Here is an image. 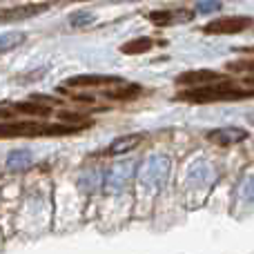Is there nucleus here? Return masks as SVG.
I'll list each match as a JSON object with an SVG mask.
<instances>
[{
  "label": "nucleus",
  "mask_w": 254,
  "mask_h": 254,
  "mask_svg": "<svg viewBox=\"0 0 254 254\" xmlns=\"http://www.w3.org/2000/svg\"><path fill=\"white\" fill-rule=\"evenodd\" d=\"M252 89H243L237 87L234 83H228V80H219V83L205 85V87H196L190 89V92L179 94V98L188 103H223V101H241L246 96H252Z\"/></svg>",
  "instance_id": "nucleus-1"
},
{
  "label": "nucleus",
  "mask_w": 254,
  "mask_h": 254,
  "mask_svg": "<svg viewBox=\"0 0 254 254\" xmlns=\"http://www.w3.org/2000/svg\"><path fill=\"white\" fill-rule=\"evenodd\" d=\"M76 127L71 125H40L31 121H18V123H0V138H18V136H58L71 134Z\"/></svg>",
  "instance_id": "nucleus-2"
},
{
  "label": "nucleus",
  "mask_w": 254,
  "mask_h": 254,
  "mask_svg": "<svg viewBox=\"0 0 254 254\" xmlns=\"http://www.w3.org/2000/svg\"><path fill=\"white\" fill-rule=\"evenodd\" d=\"M170 167L172 161L165 154H156V156H149L140 163L138 167V183L147 190H161L165 185L167 176H170Z\"/></svg>",
  "instance_id": "nucleus-3"
},
{
  "label": "nucleus",
  "mask_w": 254,
  "mask_h": 254,
  "mask_svg": "<svg viewBox=\"0 0 254 254\" xmlns=\"http://www.w3.org/2000/svg\"><path fill=\"white\" fill-rule=\"evenodd\" d=\"M136 174V163L134 161H119L116 165L110 167L105 174V192L107 194H121L129 185V181Z\"/></svg>",
  "instance_id": "nucleus-4"
},
{
  "label": "nucleus",
  "mask_w": 254,
  "mask_h": 254,
  "mask_svg": "<svg viewBox=\"0 0 254 254\" xmlns=\"http://www.w3.org/2000/svg\"><path fill=\"white\" fill-rule=\"evenodd\" d=\"M250 25H252V18L248 16H223L207 22L203 31L205 34H239V31L248 29Z\"/></svg>",
  "instance_id": "nucleus-5"
},
{
  "label": "nucleus",
  "mask_w": 254,
  "mask_h": 254,
  "mask_svg": "<svg viewBox=\"0 0 254 254\" xmlns=\"http://www.w3.org/2000/svg\"><path fill=\"white\" fill-rule=\"evenodd\" d=\"M207 138H210L212 143H216V145L228 147V145H234V143L246 140L248 138V131L241 129V127H221V129L210 131V134H207Z\"/></svg>",
  "instance_id": "nucleus-6"
},
{
  "label": "nucleus",
  "mask_w": 254,
  "mask_h": 254,
  "mask_svg": "<svg viewBox=\"0 0 254 254\" xmlns=\"http://www.w3.org/2000/svg\"><path fill=\"white\" fill-rule=\"evenodd\" d=\"M223 80V76L216 74V71H210V69H198V71H185V74L179 76V83L183 85H212V83H219Z\"/></svg>",
  "instance_id": "nucleus-7"
},
{
  "label": "nucleus",
  "mask_w": 254,
  "mask_h": 254,
  "mask_svg": "<svg viewBox=\"0 0 254 254\" xmlns=\"http://www.w3.org/2000/svg\"><path fill=\"white\" fill-rule=\"evenodd\" d=\"M188 181L190 183H194V185L212 183V181H214V167H212L210 163H205V161L194 163V165L190 167V172H188Z\"/></svg>",
  "instance_id": "nucleus-8"
},
{
  "label": "nucleus",
  "mask_w": 254,
  "mask_h": 254,
  "mask_svg": "<svg viewBox=\"0 0 254 254\" xmlns=\"http://www.w3.org/2000/svg\"><path fill=\"white\" fill-rule=\"evenodd\" d=\"M143 140V136L140 134H127V136H119L116 140H112L110 147H107V156H116V154H125L129 152V149H134L136 145Z\"/></svg>",
  "instance_id": "nucleus-9"
},
{
  "label": "nucleus",
  "mask_w": 254,
  "mask_h": 254,
  "mask_svg": "<svg viewBox=\"0 0 254 254\" xmlns=\"http://www.w3.org/2000/svg\"><path fill=\"white\" fill-rule=\"evenodd\" d=\"M194 13L179 9V11H152L149 13V20L156 22V25H170V22H188L192 20Z\"/></svg>",
  "instance_id": "nucleus-10"
},
{
  "label": "nucleus",
  "mask_w": 254,
  "mask_h": 254,
  "mask_svg": "<svg viewBox=\"0 0 254 254\" xmlns=\"http://www.w3.org/2000/svg\"><path fill=\"white\" fill-rule=\"evenodd\" d=\"M78 188L83 190L85 194H94V192H98L101 188H105V174H101L98 170L85 172V174L78 179Z\"/></svg>",
  "instance_id": "nucleus-11"
},
{
  "label": "nucleus",
  "mask_w": 254,
  "mask_h": 254,
  "mask_svg": "<svg viewBox=\"0 0 254 254\" xmlns=\"http://www.w3.org/2000/svg\"><path fill=\"white\" fill-rule=\"evenodd\" d=\"M119 80L121 78H110V76H76L67 80V85L69 87H92V85L105 87V85H116Z\"/></svg>",
  "instance_id": "nucleus-12"
},
{
  "label": "nucleus",
  "mask_w": 254,
  "mask_h": 254,
  "mask_svg": "<svg viewBox=\"0 0 254 254\" xmlns=\"http://www.w3.org/2000/svg\"><path fill=\"white\" fill-rule=\"evenodd\" d=\"M43 9H45V4H29V7H18V9H9V11H0V22L25 20V18L40 13Z\"/></svg>",
  "instance_id": "nucleus-13"
},
{
  "label": "nucleus",
  "mask_w": 254,
  "mask_h": 254,
  "mask_svg": "<svg viewBox=\"0 0 254 254\" xmlns=\"http://www.w3.org/2000/svg\"><path fill=\"white\" fill-rule=\"evenodd\" d=\"M31 152H27V149H16V152L9 154L7 158V170L9 172H25L27 167L31 165Z\"/></svg>",
  "instance_id": "nucleus-14"
},
{
  "label": "nucleus",
  "mask_w": 254,
  "mask_h": 254,
  "mask_svg": "<svg viewBox=\"0 0 254 254\" xmlns=\"http://www.w3.org/2000/svg\"><path fill=\"white\" fill-rule=\"evenodd\" d=\"M138 92H140L138 85H131V83H125V80H121V83L114 85V89H105V96L107 98H114V101H125V98L136 96Z\"/></svg>",
  "instance_id": "nucleus-15"
},
{
  "label": "nucleus",
  "mask_w": 254,
  "mask_h": 254,
  "mask_svg": "<svg viewBox=\"0 0 254 254\" xmlns=\"http://www.w3.org/2000/svg\"><path fill=\"white\" fill-rule=\"evenodd\" d=\"M22 43H25V34L22 31H4V34H0V54L11 52V49L20 47Z\"/></svg>",
  "instance_id": "nucleus-16"
},
{
  "label": "nucleus",
  "mask_w": 254,
  "mask_h": 254,
  "mask_svg": "<svg viewBox=\"0 0 254 254\" xmlns=\"http://www.w3.org/2000/svg\"><path fill=\"white\" fill-rule=\"evenodd\" d=\"M152 47V40L149 38H138V40H129L123 45V54H145Z\"/></svg>",
  "instance_id": "nucleus-17"
},
{
  "label": "nucleus",
  "mask_w": 254,
  "mask_h": 254,
  "mask_svg": "<svg viewBox=\"0 0 254 254\" xmlns=\"http://www.w3.org/2000/svg\"><path fill=\"white\" fill-rule=\"evenodd\" d=\"M18 110L25 112V114H31V116H47L49 114V105H40V103H20Z\"/></svg>",
  "instance_id": "nucleus-18"
},
{
  "label": "nucleus",
  "mask_w": 254,
  "mask_h": 254,
  "mask_svg": "<svg viewBox=\"0 0 254 254\" xmlns=\"http://www.w3.org/2000/svg\"><path fill=\"white\" fill-rule=\"evenodd\" d=\"M239 196L246 203H254V176L246 179L241 185H239Z\"/></svg>",
  "instance_id": "nucleus-19"
},
{
  "label": "nucleus",
  "mask_w": 254,
  "mask_h": 254,
  "mask_svg": "<svg viewBox=\"0 0 254 254\" xmlns=\"http://www.w3.org/2000/svg\"><path fill=\"white\" fill-rule=\"evenodd\" d=\"M219 9H221L219 0H201V2L196 4L198 13H212V11H219Z\"/></svg>",
  "instance_id": "nucleus-20"
},
{
  "label": "nucleus",
  "mask_w": 254,
  "mask_h": 254,
  "mask_svg": "<svg viewBox=\"0 0 254 254\" xmlns=\"http://www.w3.org/2000/svg\"><path fill=\"white\" fill-rule=\"evenodd\" d=\"M92 22V16L89 13H78V16H71V25H87Z\"/></svg>",
  "instance_id": "nucleus-21"
},
{
  "label": "nucleus",
  "mask_w": 254,
  "mask_h": 254,
  "mask_svg": "<svg viewBox=\"0 0 254 254\" xmlns=\"http://www.w3.org/2000/svg\"><path fill=\"white\" fill-rule=\"evenodd\" d=\"M232 69H241V71H254V63H232Z\"/></svg>",
  "instance_id": "nucleus-22"
},
{
  "label": "nucleus",
  "mask_w": 254,
  "mask_h": 254,
  "mask_svg": "<svg viewBox=\"0 0 254 254\" xmlns=\"http://www.w3.org/2000/svg\"><path fill=\"white\" fill-rule=\"evenodd\" d=\"M9 114H11V112H9V110H0V119H7Z\"/></svg>",
  "instance_id": "nucleus-23"
},
{
  "label": "nucleus",
  "mask_w": 254,
  "mask_h": 254,
  "mask_svg": "<svg viewBox=\"0 0 254 254\" xmlns=\"http://www.w3.org/2000/svg\"><path fill=\"white\" fill-rule=\"evenodd\" d=\"M250 49H252V52H254V47H250Z\"/></svg>",
  "instance_id": "nucleus-24"
}]
</instances>
